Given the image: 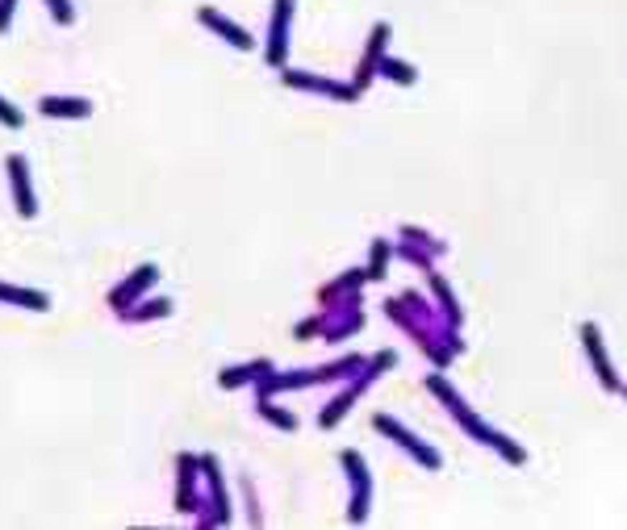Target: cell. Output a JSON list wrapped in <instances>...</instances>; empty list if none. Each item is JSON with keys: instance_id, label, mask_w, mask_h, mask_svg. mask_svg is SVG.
Wrapping results in <instances>:
<instances>
[{"instance_id": "6da1fadb", "label": "cell", "mask_w": 627, "mask_h": 530, "mask_svg": "<svg viewBox=\"0 0 627 530\" xmlns=\"http://www.w3.org/2000/svg\"><path fill=\"white\" fill-rule=\"evenodd\" d=\"M201 21H209V25H218L226 34V42H234V46H251V38L243 34V30H234V25H226L222 17H214V13H201Z\"/></svg>"}, {"instance_id": "7a4b0ae2", "label": "cell", "mask_w": 627, "mask_h": 530, "mask_svg": "<svg viewBox=\"0 0 627 530\" xmlns=\"http://www.w3.org/2000/svg\"><path fill=\"white\" fill-rule=\"evenodd\" d=\"M0 297H13V301H25L30 310H46V297H34V293H13V288H0Z\"/></svg>"}, {"instance_id": "3957f363", "label": "cell", "mask_w": 627, "mask_h": 530, "mask_svg": "<svg viewBox=\"0 0 627 530\" xmlns=\"http://www.w3.org/2000/svg\"><path fill=\"white\" fill-rule=\"evenodd\" d=\"M0 117H4V122H8V126H21V113H13V109H8V105H4V100H0Z\"/></svg>"}]
</instances>
